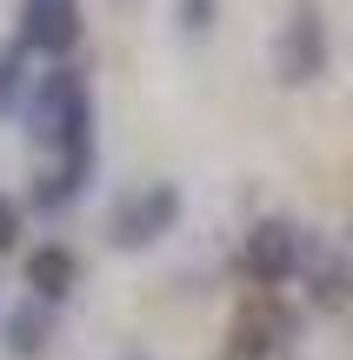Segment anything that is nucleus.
Returning a JSON list of instances; mask_svg holds the SVG:
<instances>
[{
    "label": "nucleus",
    "instance_id": "nucleus-1",
    "mask_svg": "<svg viewBox=\"0 0 353 360\" xmlns=\"http://www.w3.org/2000/svg\"><path fill=\"white\" fill-rule=\"evenodd\" d=\"M34 134L53 160L34 200L40 207L80 200V187L93 174V101H87V80L67 60H47V74H34Z\"/></svg>",
    "mask_w": 353,
    "mask_h": 360
},
{
    "label": "nucleus",
    "instance_id": "nucleus-2",
    "mask_svg": "<svg viewBox=\"0 0 353 360\" xmlns=\"http://www.w3.org/2000/svg\"><path fill=\"white\" fill-rule=\"evenodd\" d=\"M180 220V193L160 180V187H133L114 200V214H107V233H114V247H147L160 240V233Z\"/></svg>",
    "mask_w": 353,
    "mask_h": 360
},
{
    "label": "nucleus",
    "instance_id": "nucleus-3",
    "mask_svg": "<svg viewBox=\"0 0 353 360\" xmlns=\"http://www.w3.org/2000/svg\"><path fill=\"white\" fill-rule=\"evenodd\" d=\"M20 47L40 60H67L80 47V0H20Z\"/></svg>",
    "mask_w": 353,
    "mask_h": 360
},
{
    "label": "nucleus",
    "instance_id": "nucleus-4",
    "mask_svg": "<svg viewBox=\"0 0 353 360\" xmlns=\"http://www.w3.org/2000/svg\"><path fill=\"white\" fill-rule=\"evenodd\" d=\"M300 233L287 227V220H267V227H253L247 233V267L260 274V281H287L293 267H300Z\"/></svg>",
    "mask_w": 353,
    "mask_h": 360
},
{
    "label": "nucleus",
    "instance_id": "nucleus-5",
    "mask_svg": "<svg viewBox=\"0 0 353 360\" xmlns=\"http://www.w3.org/2000/svg\"><path fill=\"white\" fill-rule=\"evenodd\" d=\"M27 281H34V300H60V294H74L80 260L67 254V247H40V254L27 260Z\"/></svg>",
    "mask_w": 353,
    "mask_h": 360
},
{
    "label": "nucleus",
    "instance_id": "nucleus-6",
    "mask_svg": "<svg viewBox=\"0 0 353 360\" xmlns=\"http://www.w3.org/2000/svg\"><path fill=\"white\" fill-rule=\"evenodd\" d=\"M13 240H20V214L0 200V247H13Z\"/></svg>",
    "mask_w": 353,
    "mask_h": 360
}]
</instances>
